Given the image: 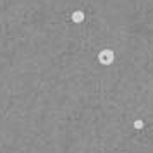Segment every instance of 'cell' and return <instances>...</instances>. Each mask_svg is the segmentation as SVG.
<instances>
[{
  "mask_svg": "<svg viewBox=\"0 0 153 153\" xmlns=\"http://www.w3.org/2000/svg\"><path fill=\"white\" fill-rule=\"evenodd\" d=\"M81 19H83V14L81 12H76L74 14V21H81Z\"/></svg>",
  "mask_w": 153,
  "mask_h": 153,
  "instance_id": "6da1fadb",
  "label": "cell"
}]
</instances>
